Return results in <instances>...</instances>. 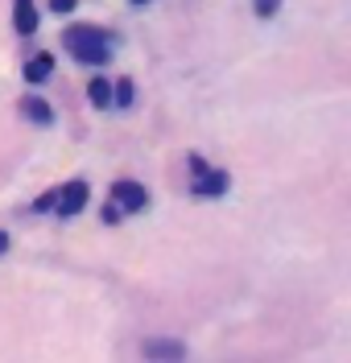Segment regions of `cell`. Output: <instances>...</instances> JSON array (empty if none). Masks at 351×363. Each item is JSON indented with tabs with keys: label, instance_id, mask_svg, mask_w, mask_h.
<instances>
[{
	"label": "cell",
	"instance_id": "obj_1",
	"mask_svg": "<svg viewBox=\"0 0 351 363\" xmlns=\"http://www.w3.org/2000/svg\"><path fill=\"white\" fill-rule=\"evenodd\" d=\"M112 42L116 38L108 29H95V25H70L67 33H62V45L79 62H91V67H104L112 58Z\"/></svg>",
	"mask_w": 351,
	"mask_h": 363
},
{
	"label": "cell",
	"instance_id": "obj_2",
	"mask_svg": "<svg viewBox=\"0 0 351 363\" xmlns=\"http://www.w3.org/2000/svg\"><path fill=\"white\" fill-rule=\"evenodd\" d=\"M91 199V190H87V182H67L62 190H58V203H54V215L58 219H74L83 206Z\"/></svg>",
	"mask_w": 351,
	"mask_h": 363
},
{
	"label": "cell",
	"instance_id": "obj_3",
	"mask_svg": "<svg viewBox=\"0 0 351 363\" xmlns=\"http://www.w3.org/2000/svg\"><path fill=\"white\" fill-rule=\"evenodd\" d=\"M112 203H116L120 211H145L149 194H145L140 182H116V186H112Z\"/></svg>",
	"mask_w": 351,
	"mask_h": 363
},
{
	"label": "cell",
	"instance_id": "obj_4",
	"mask_svg": "<svg viewBox=\"0 0 351 363\" xmlns=\"http://www.w3.org/2000/svg\"><path fill=\"white\" fill-rule=\"evenodd\" d=\"M228 186H232V178H228L223 169H203V174H194V194H203V199L228 194Z\"/></svg>",
	"mask_w": 351,
	"mask_h": 363
},
{
	"label": "cell",
	"instance_id": "obj_5",
	"mask_svg": "<svg viewBox=\"0 0 351 363\" xmlns=\"http://www.w3.org/2000/svg\"><path fill=\"white\" fill-rule=\"evenodd\" d=\"M145 359H186V342H178V339H149V342H145Z\"/></svg>",
	"mask_w": 351,
	"mask_h": 363
},
{
	"label": "cell",
	"instance_id": "obj_6",
	"mask_svg": "<svg viewBox=\"0 0 351 363\" xmlns=\"http://www.w3.org/2000/svg\"><path fill=\"white\" fill-rule=\"evenodd\" d=\"M13 25H17L21 38L38 33V9H33V0H13Z\"/></svg>",
	"mask_w": 351,
	"mask_h": 363
},
{
	"label": "cell",
	"instance_id": "obj_7",
	"mask_svg": "<svg viewBox=\"0 0 351 363\" xmlns=\"http://www.w3.org/2000/svg\"><path fill=\"white\" fill-rule=\"evenodd\" d=\"M21 116H29L33 124H50V120H54V108H50L46 99H38V95H25L21 99Z\"/></svg>",
	"mask_w": 351,
	"mask_h": 363
},
{
	"label": "cell",
	"instance_id": "obj_8",
	"mask_svg": "<svg viewBox=\"0 0 351 363\" xmlns=\"http://www.w3.org/2000/svg\"><path fill=\"white\" fill-rule=\"evenodd\" d=\"M50 74H54V54H38V58L25 67V79H29V83H46Z\"/></svg>",
	"mask_w": 351,
	"mask_h": 363
},
{
	"label": "cell",
	"instance_id": "obj_9",
	"mask_svg": "<svg viewBox=\"0 0 351 363\" xmlns=\"http://www.w3.org/2000/svg\"><path fill=\"white\" fill-rule=\"evenodd\" d=\"M87 99H91L95 108H108V104H112V83H108V79H91V83H87Z\"/></svg>",
	"mask_w": 351,
	"mask_h": 363
},
{
	"label": "cell",
	"instance_id": "obj_10",
	"mask_svg": "<svg viewBox=\"0 0 351 363\" xmlns=\"http://www.w3.org/2000/svg\"><path fill=\"white\" fill-rule=\"evenodd\" d=\"M112 104H120V108H128L133 104V79H120V83H112Z\"/></svg>",
	"mask_w": 351,
	"mask_h": 363
},
{
	"label": "cell",
	"instance_id": "obj_11",
	"mask_svg": "<svg viewBox=\"0 0 351 363\" xmlns=\"http://www.w3.org/2000/svg\"><path fill=\"white\" fill-rule=\"evenodd\" d=\"M252 4H257V17H264V21L277 17V9H281V0H252Z\"/></svg>",
	"mask_w": 351,
	"mask_h": 363
},
{
	"label": "cell",
	"instance_id": "obj_12",
	"mask_svg": "<svg viewBox=\"0 0 351 363\" xmlns=\"http://www.w3.org/2000/svg\"><path fill=\"white\" fill-rule=\"evenodd\" d=\"M54 203H58V190H46V194H38L33 211H54Z\"/></svg>",
	"mask_w": 351,
	"mask_h": 363
},
{
	"label": "cell",
	"instance_id": "obj_13",
	"mask_svg": "<svg viewBox=\"0 0 351 363\" xmlns=\"http://www.w3.org/2000/svg\"><path fill=\"white\" fill-rule=\"evenodd\" d=\"M120 219H124V211H120L116 203H108V206H104V223H120Z\"/></svg>",
	"mask_w": 351,
	"mask_h": 363
},
{
	"label": "cell",
	"instance_id": "obj_14",
	"mask_svg": "<svg viewBox=\"0 0 351 363\" xmlns=\"http://www.w3.org/2000/svg\"><path fill=\"white\" fill-rule=\"evenodd\" d=\"M50 9H54V13H70V9H74V0H50Z\"/></svg>",
	"mask_w": 351,
	"mask_h": 363
},
{
	"label": "cell",
	"instance_id": "obj_15",
	"mask_svg": "<svg viewBox=\"0 0 351 363\" xmlns=\"http://www.w3.org/2000/svg\"><path fill=\"white\" fill-rule=\"evenodd\" d=\"M4 252H9V235H4V231H0V256H4Z\"/></svg>",
	"mask_w": 351,
	"mask_h": 363
},
{
	"label": "cell",
	"instance_id": "obj_16",
	"mask_svg": "<svg viewBox=\"0 0 351 363\" xmlns=\"http://www.w3.org/2000/svg\"><path fill=\"white\" fill-rule=\"evenodd\" d=\"M133 4H149V0H133Z\"/></svg>",
	"mask_w": 351,
	"mask_h": 363
}]
</instances>
